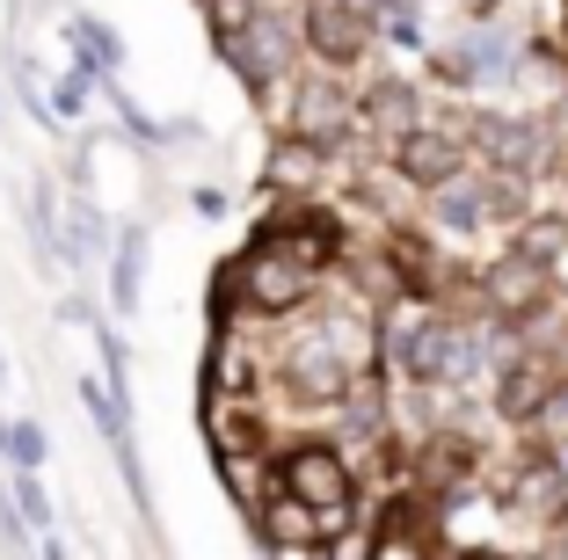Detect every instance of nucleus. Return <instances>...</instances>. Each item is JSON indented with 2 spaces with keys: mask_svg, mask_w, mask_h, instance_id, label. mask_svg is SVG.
Listing matches in <instances>:
<instances>
[{
  "mask_svg": "<svg viewBox=\"0 0 568 560\" xmlns=\"http://www.w3.org/2000/svg\"><path fill=\"white\" fill-rule=\"evenodd\" d=\"M525 59H532V44H518L503 22H467L452 44H430V51H423L430 81L452 88V95H488V88L525 81Z\"/></svg>",
  "mask_w": 568,
  "mask_h": 560,
  "instance_id": "3",
  "label": "nucleus"
},
{
  "mask_svg": "<svg viewBox=\"0 0 568 560\" xmlns=\"http://www.w3.org/2000/svg\"><path fill=\"white\" fill-rule=\"evenodd\" d=\"M496 502H503V517L561 531L568 525V459L554 445H539V437H525V445L496 466Z\"/></svg>",
  "mask_w": 568,
  "mask_h": 560,
  "instance_id": "5",
  "label": "nucleus"
},
{
  "mask_svg": "<svg viewBox=\"0 0 568 560\" xmlns=\"http://www.w3.org/2000/svg\"><path fill=\"white\" fill-rule=\"evenodd\" d=\"M300 30H306V59H314L321 73L365 67L372 44H379V30L357 16L351 0H300Z\"/></svg>",
  "mask_w": 568,
  "mask_h": 560,
  "instance_id": "7",
  "label": "nucleus"
},
{
  "mask_svg": "<svg viewBox=\"0 0 568 560\" xmlns=\"http://www.w3.org/2000/svg\"><path fill=\"white\" fill-rule=\"evenodd\" d=\"M568 386V349H547V343H518L510 357L496 364V386H488V408H496L503 429H518V437H532L539 422H547L554 394Z\"/></svg>",
  "mask_w": 568,
  "mask_h": 560,
  "instance_id": "4",
  "label": "nucleus"
},
{
  "mask_svg": "<svg viewBox=\"0 0 568 560\" xmlns=\"http://www.w3.org/2000/svg\"><path fill=\"white\" fill-rule=\"evenodd\" d=\"M0 451H8L16 474H44L51 466V437H44L37 415H0Z\"/></svg>",
  "mask_w": 568,
  "mask_h": 560,
  "instance_id": "15",
  "label": "nucleus"
},
{
  "mask_svg": "<svg viewBox=\"0 0 568 560\" xmlns=\"http://www.w3.org/2000/svg\"><path fill=\"white\" fill-rule=\"evenodd\" d=\"M73 394H81V408L95 415V429H102V445H110V459H118V474H124V488L139 495V510H153V495H146V466H139V429H132V400L118 394L110 379H73Z\"/></svg>",
  "mask_w": 568,
  "mask_h": 560,
  "instance_id": "8",
  "label": "nucleus"
},
{
  "mask_svg": "<svg viewBox=\"0 0 568 560\" xmlns=\"http://www.w3.org/2000/svg\"><path fill=\"white\" fill-rule=\"evenodd\" d=\"M263 233H277L284 247H300L314 269H335L343 255H351V226H343L328 204H284V212L263 218Z\"/></svg>",
  "mask_w": 568,
  "mask_h": 560,
  "instance_id": "9",
  "label": "nucleus"
},
{
  "mask_svg": "<svg viewBox=\"0 0 568 560\" xmlns=\"http://www.w3.org/2000/svg\"><path fill=\"white\" fill-rule=\"evenodd\" d=\"M8 502H16V517L30 531H51V525H59V517H51V495H44V480H37V474H8Z\"/></svg>",
  "mask_w": 568,
  "mask_h": 560,
  "instance_id": "17",
  "label": "nucleus"
},
{
  "mask_svg": "<svg viewBox=\"0 0 568 560\" xmlns=\"http://www.w3.org/2000/svg\"><path fill=\"white\" fill-rule=\"evenodd\" d=\"M190 204H197L204 218H219V212H226V190H197V197H190Z\"/></svg>",
  "mask_w": 568,
  "mask_h": 560,
  "instance_id": "18",
  "label": "nucleus"
},
{
  "mask_svg": "<svg viewBox=\"0 0 568 560\" xmlns=\"http://www.w3.org/2000/svg\"><path fill=\"white\" fill-rule=\"evenodd\" d=\"M270 480L284 495H300L314 517H328L335 539H351L357 531V459L328 437H300V445L270 451Z\"/></svg>",
  "mask_w": 568,
  "mask_h": 560,
  "instance_id": "2",
  "label": "nucleus"
},
{
  "mask_svg": "<svg viewBox=\"0 0 568 560\" xmlns=\"http://www.w3.org/2000/svg\"><path fill=\"white\" fill-rule=\"evenodd\" d=\"M0 394H8V364H0Z\"/></svg>",
  "mask_w": 568,
  "mask_h": 560,
  "instance_id": "20",
  "label": "nucleus"
},
{
  "mask_svg": "<svg viewBox=\"0 0 568 560\" xmlns=\"http://www.w3.org/2000/svg\"><path fill=\"white\" fill-rule=\"evenodd\" d=\"M110 247H118V233L102 226V212H95L88 190L59 197V255H67V269H88L95 255H110Z\"/></svg>",
  "mask_w": 568,
  "mask_h": 560,
  "instance_id": "12",
  "label": "nucleus"
},
{
  "mask_svg": "<svg viewBox=\"0 0 568 560\" xmlns=\"http://www.w3.org/2000/svg\"><path fill=\"white\" fill-rule=\"evenodd\" d=\"M452 560H510V553H503V546H459Z\"/></svg>",
  "mask_w": 568,
  "mask_h": 560,
  "instance_id": "19",
  "label": "nucleus"
},
{
  "mask_svg": "<svg viewBox=\"0 0 568 560\" xmlns=\"http://www.w3.org/2000/svg\"><path fill=\"white\" fill-rule=\"evenodd\" d=\"M67 44H73V67H88L95 81H118V67H124V37L110 30L102 16L73 8V16H67Z\"/></svg>",
  "mask_w": 568,
  "mask_h": 560,
  "instance_id": "13",
  "label": "nucleus"
},
{
  "mask_svg": "<svg viewBox=\"0 0 568 560\" xmlns=\"http://www.w3.org/2000/svg\"><path fill=\"white\" fill-rule=\"evenodd\" d=\"M357 116H365V132H386V146L402 132H416V124H430V116H423V88L402 81V73H372V81L357 88Z\"/></svg>",
  "mask_w": 568,
  "mask_h": 560,
  "instance_id": "11",
  "label": "nucleus"
},
{
  "mask_svg": "<svg viewBox=\"0 0 568 560\" xmlns=\"http://www.w3.org/2000/svg\"><path fill=\"white\" fill-rule=\"evenodd\" d=\"M430 204V233L437 241H474V233H503L496 226V197H488V175L474 167V175H459L452 190H437Z\"/></svg>",
  "mask_w": 568,
  "mask_h": 560,
  "instance_id": "10",
  "label": "nucleus"
},
{
  "mask_svg": "<svg viewBox=\"0 0 568 560\" xmlns=\"http://www.w3.org/2000/svg\"><path fill=\"white\" fill-rule=\"evenodd\" d=\"M146 247H153L146 226L118 233V247H110V314H139V298H146Z\"/></svg>",
  "mask_w": 568,
  "mask_h": 560,
  "instance_id": "14",
  "label": "nucleus"
},
{
  "mask_svg": "<svg viewBox=\"0 0 568 560\" xmlns=\"http://www.w3.org/2000/svg\"><path fill=\"white\" fill-rule=\"evenodd\" d=\"M386 167H394L402 190L437 197V190H452L459 175H474V153H467V139L452 132V124H416V132H402L394 146H386Z\"/></svg>",
  "mask_w": 568,
  "mask_h": 560,
  "instance_id": "6",
  "label": "nucleus"
},
{
  "mask_svg": "<svg viewBox=\"0 0 568 560\" xmlns=\"http://www.w3.org/2000/svg\"><path fill=\"white\" fill-rule=\"evenodd\" d=\"M321 277H328V269H314L300 247H284L277 233H263V226H255V241L226 263V284H234L241 314H255V320H300L306 306H321Z\"/></svg>",
  "mask_w": 568,
  "mask_h": 560,
  "instance_id": "1",
  "label": "nucleus"
},
{
  "mask_svg": "<svg viewBox=\"0 0 568 560\" xmlns=\"http://www.w3.org/2000/svg\"><path fill=\"white\" fill-rule=\"evenodd\" d=\"M95 73H88V67H67V73H59V81H51L44 88V102H51V124H59V132H67V124H81V116H88V95H95Z\"/></svg>",
  "mask_w": 568,
  "mask_h": 560,
  "instance_id": "16",
  "label": "nucleus"
}]
</instances>
